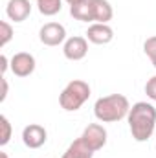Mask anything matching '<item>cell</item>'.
I'll use <instances>...</instances> for the list:
<instances>
[{"label":"cell","instance_id":"obj_22","mask_svg":"<svg viewBox=\"0 0 156 158\" xmlns=\"http://www.w3.org/2000/svg\"><path fill=\"white\" fill-rule=\"evenodd\" d=\"M0 158H9V156H7V153H4V151H0Z\"/></svg>","mask_w":156,"mask_h":158},{"label":"cell","instance_id":"obj_19","mask_svg":"<svg viewBox=\"0 0 156 158\" xmlns=\"http://www.w3.org/2000/svg\"><path fill=\"white\" fill-rule=\"evenodd\" d=\"M0 64H2V66H0L2 74H6V72H7V68H11V61H7V57H6L4 53L0 55Z\"/></svg>","mask_w":156,"mask_h":158},{"label":"cell","instance_id":"obj_6","mask_svg":"<svg viewBox=\"0 0 156 158\" xmlns=\"http://www.w3.org/2000/svg\"><path fill=\"white\" fill-rule=\"evenodd\" d=\"M63 53H64V57L68 61H81V59H84L86 53H88V39L81 37V35L66 39L64 44H63Z\"/></svg>","mask_w":156,"mask_h":158},{"label":"cell","instance_id":"obj_14","mask_svg":"<svg viewBox=\"0 0 156 158\" xmlns=\"http://www.w3.org/2000/svg\"><path fill=\"white\" fill-rule=\"evenodd\" d=\"M40 15L44 17H53L63 9V0H37Z\"/></svg>","mask_w":156,"mask_h":158},{"label":"cell","instance_id":"obj_2","mask_svg":"<svg viewBox=\"0 0 156 158\" xmlns=\"http://www.w3.org/2000/svg\"><path fill=\"white\" fill-rule=\"evenodd\" d=\"M130 103L123 94L103 96L94 105V114L101 123H116L129 116Z\"/></svg>","mask_w":156,"mask_h":158},{"label":"cell","instance_id":"obj_7","mask_svg":"<svg viewBox=\"0 0 156 158\" xmlns=\"http://www.w3.org/2000/svg\"><path fill=\"white\" fill-rule=\"evenodd\" d=\"M11 72L17 77H28L35 72V57L28 52H18L11 57Z\"/></svg>","mask_w":156,"mask_h":158},{"label":"cell","instance_id":"obj_13","mask_svg":"<svg viewBox=\"0 0 156 158\" xmlns=\"http://www.w3.org/2000/svg\"><path fill=\"white\" fill-rule=\"evenodd\" d=\"M70 15H72L76 20L92 22V24H94V15H92L90 0H86V2H83V4H77V6H70Z\"/></svg>","mask_w":156,"mask_h":158},{"label":"cell","instance_id":"obj_11","mask_svg":"<svg viewBox=\"0 0 156 158\" xmlns=\"http://www.w3.org/2000/svg\"><path fill=\"white\" fill-rule=\"evenodd\" d=\"M90 6H92L94 22L109 24V20H112V17H114V9H112V6H110L109 0H90Z\"/></svg>","mask_w":156,"mask_h":158},{"label":"cell","instance_id":"obj_21","mask_svg":"<svg viewBox=\"0 0 156 158\" xmlns=\"http://www.w3.org/2000/svg\"><path fill=\"white\" fill-rule=\"evenodd\" d=\"M70 6H77V4H83V2H86V0H66Z\"/></svg>","mask_w":156,"mask_h":158},{"label":"cell","instance_id":"obj_5","mask_svg":"<svg viewBox=\"0 0 156 158\" xmlns=\"http://www.w3.org/2000/svg\"><path fill=\"white\" fill-rule=\"evenodd\" d=\"M39 39L44 46H59L66 40V28L59 22H48L40 28Z\"/></svg>","mask_w":156,"mask_h":158},{"label":"cell","instance_id":"obj_18","mask_svg":"<svg viewBox=\"0 0 156 158\" xmlns=\"http://www.w3.org/2000/svg\"><path fill=\"white\" fill-rule=\"evenodd\" d=\"M145 94H147L149 99L156 101V76H153V77L145 83Z\"/></svg>","mask_w":156,"mask_h":158},{"label":"cell","instance_id":"obj_20","mask_svg":"<svg viewBox=\"0 0 156 158\" xmlns=\"http://www.w3.org/2000/svg\"><path fill=\"white\" fill-rule=\"evenodd\" d=\"M7 98V81L6 77H2V94H0V101H6Z\"/></svg>","mask_w":156,"mask_h":158},{"label":"cell","instance_id":"obj_4","mask_svg":"<svg viewBox=\"0 0 156 158\" xmlns=\"http://www.w3.org/2000/svg\"><path fill=\"white\" fill-rule=\"evenodd\" d=\"M107 129L101 125V123H90L84 131H83V134H81V138L84 140V143L94 151V153H97L99 149H103L105 145H107Z\"/></svg>","mask_w":156,"mask_h":158},{"label":"cell","instance_id":"obj_12","mask_svg":"<svg viewBox=\"0 0 156 158\" xmlns=\"http://www.w3.org/2000/svg\"><path fill=\"white\" fill-rule=\"evenodd\" d=\"M92 156H94V151L84 143L83 138L74 140L63 155V158H92Z\"/></svg>","mask_w":156,"mask_h":158},{"label":"cell","instance_id":"obj_10","mask_svg":"<svg viewBox=\"0 0 156 158\" xmlns=\"http://www.w3.org/2000/svg\"><path fill=\"white\" fill-rule=\"evenodd\" d=\"M31 13L30 0H9L6 6V15L13 22H24Z\"/></svg>","mask_w":156,"mask_h":158},{"label":"cell","instance_id":"obj_9","mask_svg":"<svg viewBox=\"0 0 156 158\" xmlns=\"http://www.w3.org/2000/svg\"><path fill=\"white\" fill-rule=\"evenodd\" d=\"M86 39L92 44H109L114 39V30L109 24H101V22H94L88 26L86 30Z\"/></svg>","mask_w":156,"mask_h":158},{"label":"cell","instance_id":"obj_15","mask_svg":"<svg viewBox=\"0 0 156 158\" xmlns=\"http://www.w3.org/2000/svg\"><path fill=\"white\" fill-rule=\"evenodd\" d=\"M9 140H11V123H9L7 116L2 114V116H0V145H2V147L7 145Z\"/></svg>","mask_w":156,"mask_h":158},{"label":"cell","instance_id":"obj_17","mask_svg":"<svg viewBox=\"0 0 156 158\" xmlns=\"http://www.w3.org/2000/svg\"><path fill=\"white\" fill-rule=\"evenodd\" d=\"M143 52H145V55L151 59L153 66L156 68V35L149 37V39L143 42Z\"/></svg>","mask_w":156,"mask_h":158},{"label":"cell","instance_id":"obj_16","mask_svg":"<svg viewBox=\"0 0 156 158\" xmlns=\"http://www.w3.org/2000/svg\"><path fill=\"white\" fill-rule=\"evenodd\" d=\"M13 33H15V31H13V26H11L7 20H2V22H0V46H2V48L13 39Z\"/></svg>","mask_w":156,"mask_h":158},{"label":"cell","instance_id":"obj_3","mask_svg":"<svg viewBox=\"0 0 156 158\" xmlns=\"http://www.w3.org/2000/svg\"><path fill=\"white\" fill-rule=\"evenodd\" d=\"M90 85L86 83V81H83V79H74V81H70L64 88H63V92H61V96H59V105L66 110V112H76L79 110L86 101H88V98H90Z\"/></svg>","mask_w":156,"mask_h":158},{"label":"cell","instance_id":"obj_8","mask_svg":"<svg viewBox=\"0 0 156 158\" xmlns=\"http://www.w3.org/2000/svg\"><path fill=\"white\" fill-rule=\"evenodd\" d=\"M46 140H48V132H46V129L42 125H39V123H30L22 131V142L30 149H39V147H42L46 143Z\"/></svg>","mask_w":156,"mask_h":158},{"label":"cell","instance_id":"obj_1","mask_svg":"<svg viewBox=\"0 0 156 158\" xmlns=\"http://www.w3.org/2000/svg\"><path fill=\"white\" fill-rule=\"evenodd\" d=\"M129 129L136 142H147L156 132V109L153 103L138 101L129 110Z\"/></svg>","mask_w":156,"mask_h":158}]
</instances>
